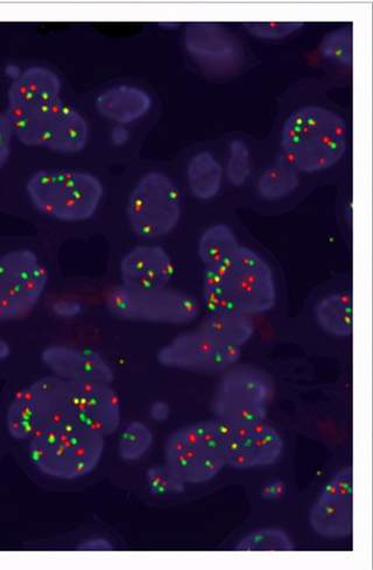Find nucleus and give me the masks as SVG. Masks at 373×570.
Masks as SVG:
<instances>
[{"instance_id": "f257e3e1", "label": "nucleus", "mask_w": 373, "mask_h": 570, "mask_svg": "<svg viewBox=\"0 0 373 570\" xmlns=\"http://www.w3.org/2000/svg\"><path fill=\"white\" fill-rule=\"evenodd\" d=\"M203 301L207 313L266 314L278 301L275 274L258 253L241 246L223 265L205 268Z\"/></svg>"}, {"instance_id": "f03ea898", "label": "nucleus", "mask_w": 373, "mask_h": 570, "mask_svg": "<svg viewBox=\"0 0 373 570\" xmlns=\"http://www.w3.org/2000/svg\"><path fill=\"white\" fill-rule=\"evenodd\" d=\"M347 127L337 114L321 107L294 111L286 120L282 158L305 175L327 170L344 157Z\"/></svg>"}, {"instance_id": "7ed1b4c3", "label": "nucleus", "mask_w": 373, "mask_h": 570, "mask_svg": "<svg viewBox=\"0 0 373 570\" xmlns=\"http://www.w3.org/2000/svg\"><path fill=\"white\" fill-rule=\"evenodd\" d=\"M106 439L70 419L28 442V455L42 475L59 481H78L91 475L101 462Z\"/></svg>"}, {"instance_id": "20e7f679", "label": "nucleus", "mask_w": 373, "mask_h": 570, "mask_svg": "<svg viewBox=\"0 0 373 570\" xmlns=\"http://www.w3.org/2000/svg\"><path fill=\"white\" fill-rule=\"evenodd\" d=\"M31 204L43 216L63 223L90 219L104 200L105 187L91 173L73 168L41 169L27 184Z\"/></svg>"}, {"instance_id": "39448f33", "label": "nucleus", "mask_w": 373, "mask_h": 570, "mask_svg": "<svg viewBox=\"0 0 373 570\" xmlns=\"http://www.w3.org/2000/svg\"><path fill=\"white\" fill-rule=\"evenodd\" d=\"M229 431L216 417L183 426L165 442V463L186 485L212 482L227 466Z\"/></svg>"}, {"instance_id": "423d86ee", "label": "nucleus", "mask_w": 373, "mask_h": 570, "mask_svg": "<svg viewBox=\"0 0 373 570\" xmlns=\"http://www.w3.org/2000/svg\"><path fill=\"white\" fill-rule=\"evenodd\" d=\"M72 383L49 375L20 390L7 413L10 436L28 443L37 436L73 419Z\"/></svg>"}, {"instance_id": "0eeeda50", "label": "nucleus", "mask_w": 373, "mask_h": 570, "mask_svg": "<svg viewBox=\"0 0 373 570\" xmlns=\"http://www.w3.org/2000/svg\"><path fill=\"white\" fill-rule=\"evenodd\" d=\"M273 389L265 370L237 363L222 373L213 401L214 417L230 429L261 423L268 414Z\"/></svg>"}, {"instance_id": "6e6552de", "label": "nucleus", "mask_w": 373, "mask_h": 570, "mask_svg": "<svg viewBox=\"0 0 373 570\" xmlns=\"http://www.w3.org/2000/svg\"><path fill=\"white\" fill-rule=\"evenodd\" d=\"M106 307L120 320L168 326L189 325L202 313L195 296L169 286L136 289L119 285L107 293Z\"/></svg>"}, {"instance_id": "1a4fd4ad", "label": "nucleus", "mask_w": 373, "mask_h": 570, "mask_svg": "<svg viewBox=\"0 0 373 570\" xmlns=\"http://www.w3.org/2000/svg\"><path fill=\"white\" fill-rule=\"evenodd\" d=\"M127 213L130 228L138 238H161L179 225L183 194L165 173H146L130 194Z\"/></svg>"}, {"instance_id": "9d476101", "label": "nucleus", "mask_w": 373, "mask_h": 570, "mask_svg": "<svg viewBox=\"0 0 373 570\" xmlns=\"http://www.w3.org/2000/svg\"><path fill=\"white\" fill-rule=\"evenodd\" d=\"M62 99V82L55 70L41 66L22 70L9 88L4 114L13 136L31 147L39 124Z\"/></svg>"}, {"instance_id": "9b49d317", "label": "nucleus", "mask_w": 373, "mask_h": 570, "mask_svg": "<svg viewBox=\"0 0 373 570\" xmlns=\"http://www.w3.org/2000/svg\"><path fill=\"white\" fill-rule=\"evenodd\" d=\"M49 282L47 266L29 249L0 255V322L30 315Z\"/></svg>"}, {"instance_id": "f8f14e48", "label": "nucleus", "mask_w": 373, "mask_h": 570, "mask_svg": "<svg viewBox=\"0 0 373 570\" xmlns=\"http://www.w3.org/2000/svg\"><path fill=\"white\" fill-rule=\"evenodd\" d=\"M242 350L223 343L203 330L173 338L157 355L165 367L198 374H222L239 363Z\"/></svg>"}, {"instance_id": "ddd939ff", "label": "nucleus", "mask_w": 373, "mask_h": 570, "mask_svg": "<svg viewBox=\"0 0 373 570\" xmlns=\"http://www.w3.org/2000/svg\"><path fill=\"white\" fill-rule=\"evenodd\" d=\"M315 534L346 539L354 531V470L346 466L323 487L310 513Z\"/></svg>"}, {"instance_id": "4468645a", "label": "nucleus", "mask_w": 373, "mask_h": 570, "mask_svg": "<svg viewBox=\"0 0 373 570\" xmlns=\"http://www.w3.org/2000/svg\"><path fill=\"white\" fill-rule=\"evenodd\" d=\"M284 453L281 432L267 421L233 428L227 438V465L247 470L278 462Z\"/></svg>"}, {"instance_id": "2eb2a0df", "label": "nucleus", "mask_w": 373, "mask_h": 570, "mask_svg": "<svg viewBox=\"0 0 373 570\" xmlns=\"http://www.w3.org/2000/svg\"><path fill=\"white\" fill-rule=\"evenodd\" d=\"M71 410L78 423L106 438L121 423L120 400L112 384L72 383Z\"/></svg>"}, {"instance_id": "dca6fc26", "label": "nucleus", "mask_w": 373, "mask_h": 570, "mask_svg": "<svg viewBox=\"0 0 373 570\" xmlns=\"http://www.w3.org/2000/svg\"><path fill=\"white\" fill-rule=\"evenodd\" d=\"M88 139V121L78 109L62 99L39 124L31 147L72 156L85 150Z\"/></svg>"}, {"instance_id": "f3484780", "label": "nucleus", "mask_w": 373, "mask_h": 570, "mask_svg": "<svg viewBox=\"0 0 373 570\" xmlns=\"http://www.w3.org/2000/svg\"><path fill=\"white\" fill-rule=\"evenodd\" d=\"M53 376L71 383L112 384L114 371L99 353L80 346L51 345L41 354Z\"/></svg>"}, {"instance_id": "a211bd4d", "label": "nucleus", "mask_w": 373, "mask_h": 570, "mask_svg": "<svg viewBox=\"0 0 373 570\" xmlns=\"http://www.w3.org/2000/svg\"><path fill=\"white\" fill-rule=\"evenodd\" d=\"M121 285L136 289L168 287L176 275L170 255L163 246L144 244L134 247L119 264Z\"/></svg>"}, {"instance_id": "6ab92c4d", "label": "nucleus", "mask_w": 373, "mask_h": 570, "mask_svg": "<svg viewBox=\"0 0 373 570\" xmlns=\"http://www.w3.org/2000/svg\"><path fill=\"white\" fill-rule=\"evenodd\" d=\"M95 105L104 118L118 124H130L151 110L153 98L140 88L117 86L99 94Z\"/></svg>"}, {"instance_id": "aec40b11", "label": "nucleus", "mask_w": 373, "mask_h": 570, "mask_svg": "<svg viewBox=\"0 0 373 570\" xmlns=\"http://www.w3.org/2000/svg\"><path fill=\"white\" fill-rule=\"evenodd\" d=\"M314 314L317 325L326 334L340 338L353 335L354 302L351 293L337 292L323 297Z\"/></svg>"}, {"instance_id": "412c9836", "label": "nucleus", "mask_w": 373, "mask_h": 570, "mask_svg": "<svg viewBox=\"0 0 373 570\" xmlns=\"http://www.w3.org/2000/svg\"><path fill=\"white\" fill-rule=\"evenodd\" d=\"M200 330L238 350L253 340L256 331L252 316L236 312L207 313Z\"/></svg>"}, {"instance_id": "4be33fe9", "label": "nucleus", "mask_w": 373, "mask_h": 570, "mask_svg": "<svg viewBox=\"0 0 373 570\" xmlns=\"http://www.w3.org/2000/svg\"><path fill=\"white\" fill-rule=\"evenodd\" d=\"M187 185L197 200L210 202L223 185L224 169L210 153L195 155L187 165Z\"/></svg>"}, {"instance_id": "5701e85b", "label": "nucleus", "mask_w": 373, "mask_h": 570, "mask_svg": "<svg viewBox=\"0 0 373 570\" xmlns=\"http://www.w3.org/2000/svg\"><path fill=\"white\" fill-rule=\"evenodd\" d=\"M241 244L234 230L223 223L206 229L198 239V257L205 268H213L229 261Z\"/></svg>"}, {"instance_id": "b1692460", "label": "nucleus", "mask_w": 373, "mask_h": 570, "mask_svg": "<svg viewBox=\"0 0 373 570\" xmlns=\"http://www.w3.org/2000/svg\"><path fill=\"white\" fill-rule=\"evenodd\" d=\"M301 173L283 158L268 166L261 176L257 191L264 200L278 202L289 196L301 184Z\"/></svg>"}, {"instance_id": "393cba45", "label": "nucleus", "mask_w": 373, "mask_h": 570, "mask_svg": "<svg viewBox=\"0 0 373 570\" xmlns=\"http://www.w3.org/2000/svg\"><path fill=\"white\" fill-rule=\"evenodd\" d=\"M186 43L190 52L200 57H224L230 52L228 37L216 28L194 27L186 36Z\"/></svg>"}, {"instance_id": "a878e982", "label": "nucleus", "mask_w": 373, "mask_h": 570, "mask_svg": "<svg viewBox=\"0 0 373 570\" xmlns=\"http://www.w3.org/2000/svg\"><path fill=\"white\" fill-rule=\"evenodd\" d=\"M154 432L140 421H134L121 432L118 440V454L121 460L136 462L153 449Z\"/></svg>"}, {"instance_id": "bb28decb", "label": "nucleus", "mask_w": 373, "mask_h": 570, "mask_svg": "<svg viewBox=\"0 0 373 570\" xmlns=\"http://www.w3.org/2000/svg\"><path fill=\"white\" fill-rule=\"evenodd\" d=\"M289 535L273 528L257 529L245 535L237 544L241 552H289L293 551Z\"/></svg>"}, {"instance_id": "cd10ccee", "label": "nucleus", "mask_w": 373, "mask_h": 570, "mask_svg": "<svg viewBox=\"0 0 373 570\" xmlns=\"http://www.w3.org/2000/svg\"><path fill=\"white\" fill-rule=\"evenodd\" d=\"M320 51L323 57L342 63L353 61V31L351 28H341L323 38Z\"/></svg>"}, {"instance_id": "c85d7f7f", "label": "nucleus", "mask_w": 373, "mask_h": 570, "mask_svg": "<svg viewBox=\"0 0 373 570\" xmlns=\"http://www.w3.org/2000/svg\"><path fill=\"white\" fill-rule=\"evenodd\" d=\"M226 177L234 187L246 184L252 173V157L247 146L241 140H234L229 147V157L226 166Z\"/></svg>"}, {"instance_id": "c756f323", "label": "nucleus", "mask_w": 373, "mask_h": 570, "mask_svg": "<svg viewBox=\"0 0 373 570\" xmlns=\"http://www.w3.org/2000/svg\"><path fill=\"white\" fill-rule=\"evenodd\" d=\"M146 482L149 491L157 495H171L185 490L186 484L165 463L147 470Z\"/></svg>"}, {"instance_id": "7c9ffc66", "label": "nucleus", "mask_w": 373, "mask_h": 570, "mask_svg": "<svg viewBox=\"0 0 373 570\" xmlns=\"http://www.w3.org/2000/svg\"><path fill=\"white\" fill-rule=\"evenodd\" d=\"M302 24L303 23L298 22H263L252 23V27H248V29H251L255 36L262 38H282L301 29Z\"/></svg>"}, {"instance_id": "2f4dec72", "label": "nucleus", "mask_w": 373, "mask_h": 570, "mask_svg": "<svg viewBox=\"0 0 373 570\" xmlns=\"http://www.w3.org/2000/svg\"><path fill=\"white\" fill-rule=\"evenodd\" d=\"M13 131L4 114H0V170L9 161L12 148Z\"/></svg>"}, {"instance_id": "473e14b6", "label": "nucleus", "mask_w": 373, "mask_h": 570, "mask_svg": "<svg viewBox=\"0 0 373 570\" xmlns=\"http://www.w3.org/2000/svg\"><path fill=\"white\" fill-rule=\"evenodd\" d=\"M151 415L155 420H166L169 415V407L163 402H157L151 407Z\"/></svg>"}, {"instance_id": "72a5a7b5", "label": "nucleus", "mask_w": 373, "mask_h": 570, "mask_svg": "<svg viewBox=\"0 0 373 570\" xmlns=\"http://www.w3.org/2000/svg\"><path fill=\"white\" fill-rule=\"evenodd\" d=\"M11 355V346L4 341L0 340V362L6 361Z\"/></svg>"}]
</instances>
